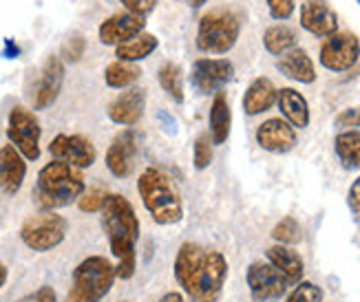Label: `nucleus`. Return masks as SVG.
Here are the masks:
<instances>
[{"label": "nucleus", "instance_id": "obj_33", "mask_svg": "<svg viewBox=\"0 0 360 302\" xmlns=\"http://www.w3.org/2000/svg\"><path fill=\"white\" fill-rule=\"evenodd\" d=\"M106 197H108L106 190H102V188H89V190H84V192H82V197L77 199V208H80L82 212H89V214L102 212L104 203H106Z\"/></svg>", "mask_w": 360, "mask_h": 302}, {"label": "nucleus", "instance_id": "obj_44", "mask_svg": "<svg viewBox=\"0 0 360 302\" xmlns=\"http://www.w3.org/2000/svg\"><path fill=\"white\" fill-rule=\"evenodd\" d=\"M122 302H129V300H122Z\"/></svg>", "mask_w": 360, "mask_h": 302}, {"label": "nucleus", "instance_id": "obj_26", "mask_svg": "<svg viewBox=\"0 0 360 302\" xmlns=\"http://www.w3.org/2000/svg\"><path fill=\"white\" fill-rule=\"evenodd\" d=\"M334 150L345 170H360V131H342L334 139Z\"/></svg>", "mask_w": 360, "mask_h": 302}, {"label": "nucleus", "instance_id": "obj_18", "mask_svg": "<svg viewBox=\"0 0 360 302\" xmlns=\"http://www.w3.org/2000/svg\"><path fill=\"white\" fill-rule=\"evenodd\" d=\"M62 82H65V65H62V60L58 55H49L36 84L34 108L44 110L53 106V102L58 100V95L62 91Z\"/></svg>", "mask_w": 360, "mask_h": 302}, {"label": "nucleus", "instance_id": "obj_24", "mask_svg": "<svg viewBox=\"0 0 360 302\" xmlns=\"http://www.w3.org/2000/svg\"><path fill=\"white\" fill-rule=\"evenodd\" d=\"M230 129H232V113H230V104L226 93L219 91L212 100L210 106V139L214 146H221L230 137Z\"/></svg>", "mask_w": 360, "mask_h": 302}, {"label": "nucleus", "instance_id": "obj_32", "mask_svg": "<svg viewBox=\"0 0 360 302\" xmlns=\"http://www.w3.org/2000/svg\"><path fill=\"white\" fill-rule=\"evenodd\" d=\"M212 157H214V144L210 135H199L195 139V146H193V164L197 170H206L212 164Z\"/></svg>", "mask_w": 360, "mask_h": 302}, {"label": "nucleus", "instance_id": "obj_5", "mask_svg": "<svg viewBox=\"0 0 360 302\" xmlns=\"http://www.w3.org/2000/svg\"><path fill=\"white\" fill-rule=\"evenodd\" d=\"M115 265L104 256H89L73 269L65 302H100L115 284Z\"/></svg>", "mask_w": 360, "mask_h": 302}, {"label": "nucleus", "instance_id": "obj_27", "mask_svg": "<svg viewBox=\"0 0 360 302\" xmlns=\"http://www.w3.org/2000/svg\"><path fill=\"white\" fill-rule=\"evenodd\" d=\"M139 77H142V69L131 62L115 60L104 69V82L111 88H131Z\"/></svg>", "mask_w": 360, "mask_h": 302}, {"label": "nucleus", "instance_id": "obj_16", "mask_svg": "<svg viewBox=\"0 0 360 302\" xmlns=\"http://www.w3.org/2000/svg\"><path fill=\"white\" fill-rule=\"evenodd\" d=\"M301 27L316 38H330L338 31V15L325 0H305L301 5Z\"/></svg>", "mask_w": 360, "mask_h": 302}, {"label": "nucleus", "instance_id": "obj_11", "mask_svg": "<svg viewBox=\"0 0 360 302\" xmlns=\"http://www.w3.org/2000/svg\"><path fill=\"white\" fill-rule=\"evenodd\" d=\"M234 77V65L226 58H199L193 62L191 84L199 93H219Z\"/></svg>", "mask_w": 360, "mask_h": 302}, {"label": "nucleus", "instance_id": "obj_10", "mask_svg": "<svg viewBox=\"0 0 360 302\" xmlns=\"http://www.w3.org/2000/svg\"><path fill=\"white\" fill-rule=\"evenodd\" d=\"M360 58V40L352 31H336L321 44L319 60L327 71H349Z\"/></svg>", "mask_w": 360, "mask_h": 302}, {"label": "nucleus", "instance_id": "obj_40", "mask_svg": "<svg viewBox=\"0 0 360 302\" xmlns=\"http://www.w3.org/2000/svg\"><path fill=\"white\" fill-rule=\"evenodd\" d=\"M20 49L13 40H5V58H18Z\"/></svg>", "mask_w": 360, "mask_h": 302}, {"label": "nucleus", "instance_id": "obj_45", "mask_svg": "<svg viewBox=\"0 0 360 302\" xmlns=\"http://www.w3.org/2000/svg\"><path fill=\"white\" fill-rule=\"evenodd\" d=\"M358 3H360V0H358Z\"/></svg>", "mask_w": 360, "mask_h": 302}, {"label": "nucleus", "instance_id": "obj_17", "mask_svg": "<svg viewBox=\"0 0 360 302\" xmlns=\"http://www.w3.org/2000/svg\"><path fill=\"white\" fill-rule=\"evenodd\" d=\"M257 144L268 152L285 155L296 146V133L283 117H272L257 129Z\"/></svg>", "mask_w": 360, "mask_h": 302}, {"label": "nucleus", "instance_id": "obj_35", "mask_svg": "<svg viewBox=\"0 0 360 302\" xmlns=\"http://www.w3.org/2000/svg\"><path fill=\"white\" fill-rule=\"evenodd\" d=\"M334 126H336V129H340V131H358L360 129V108L358 106L345 108L342 113L336 115Z\"/></svg>", "mask_w": 360, "mask_h": 302}, {"label": "nucleus", "instance_id": "obj_7", "mask_svg": "<svg viewBox=\"0 0 360 302\" xmlns=\"http://www.w3.org/2000/svg\"><path fill=\"white\" fill-rule=\"evenodd\" d=\"M67 230H69V223L65 216L44 210L25 221L20 228V238L29 249L51 251L67 238Z\"/></svg>", "mask_w": 360, "mask_h": 302}, {"label": "nucleus", "instance_id": "obj_3", "mask_svg": "<svg viewBox=\"0 0 360 302\" xmlns=\"http://www.w3.org/2000/svg\"><path fill=\"white\" fill-rule=\"evenodd\" d=\"M137 192L158 225H175L184 218V201L177 183L160 168H146L137 179Z\"/></svg>", "mask_w": 360, "mask_h": 302}, {"label": "nucleus", "instance_id": "obj_20", "mask_svg": "<svg viewBox=\"0 0 360 302\" xmlns=\"http://www.w3.org/2000/svg\"><path fill=\"white\" fill-rule=\"evenodd\" d=\"M276 69L283 73L288 79H294V82H301V84H311L316 82V69H314V62L307 55L305 49H299L294 46L288 53H283L276 60Z\"/></svg>", "mask_w": 360, "mask_h": 302}, {"label": "nucleus", "instance_id": "obj_38", "mask_svg": "<svg viewBox=\"0 0 360 302\" xmlns=\"http://www.w3.org/2000/svg\"><path fill=\"white\" fill-rule=\"evenodd\" d=\"M347 208H349L352 216L360 223V177L354 179V183L349 185V192H347Z\"/></svg>", "mask_w": 360, "mask_h": 302}, {"label": "nucleus", "instance_id": "obj_15", "mask_svg": "<svg viewBox=\"0 0 360 302\" xmlns=\"http://www.w3.org/2000/svg\"><path fill=\"white\" fill-rule=\"evenodd\" d=\"M144 110H146V91L139 86H131L108 104L106 113L108 119L117 126H135L144 117Z\"/></svg>", "mask_w": 360, "mask_h": 302}, {"label": "nucleus", "instance_id": "obj_31", "mask_svg": "<svg viewBox=\"0 0 360 302\" xmlns=\"http://www.w3.org/2000/svg\"><path fill=\"white\" fill-rule=\"evenodd\" d=\"M325 294L319 284L309 282V280H301L296 282V287L285 296V302H323Z\"/></svg>", "mask_w": 360, "mask_h": 302}, {"label": "nucleus", "instance_id": "obj_12", "mask_svg": "<svg viewBox=\"0 0 360 302\" xmlns=\"http://www.w3.org/2000/svg\"><path fill=\"white\" fill-rule=\"evenodd\" d=\"M49 152L53 159L67 162L75 168H91L98 159V150L93 146V141L84 135H58L51 139Z\"/></svg>", "mask_w": 360, "mask_h": 302}, {"label": "nucleus", "instance_id": "obj_41", "mask_svg": "<svg viewBox=\"0 0 360 302\" xmlns=\"http://www.w3.org/2000/svg\"><path fill=\"white\" fill-rule=\"evenodd\" d=\"M160 302H186V298L179 291H168L160 298Z\"/></svg>", "mask_w": 360, "mask_h": 302}, {"label": "nucleus", "instance_id": "obj_8", "mask_svg": "<svg viewBox=\"0 0 360 302\" xmlns=\"http://www.w3.org/2000/svg\"><path fill=\"white\" fill-rule=\"evenodd\" d=\"M40 122L34 110L25 106H13L7 119V137L9 144L18 150L27 162L40 159Z\"/></svg>", "mask_w": 360, "mask_h": 302}, {"label": "nucleus", "instance_id": "obj_1", "mask_svg": "<svg viewBox=\"0 0 360 302\" xmlns=\"http://www.w3.org/2000/svg\"><path fill=\"white\" fill-rule=\"evenodd\" d=\"M173 272L191 302H219L228 280V261L219 249L184 243L175 256Z\"/></svg>", "mask_w": 360, "mask_h": 302}, {"label": "nucleus", "instance_id": "obj_43", "mask_svg": "<svg viewBox=\"0 0 360 302\" xmlns=\"http://www.w3.org/2000/svg\"><path fill=\"white\" fill-rule=\"evenodd\" d=\"M186 3L191 5V7H201L203 3H206V0H186Z\"/></svg>", "mask_w": 360, "mask_h": 302}, {"label": "nucleus", "instance_id": "obj_42", "mask_svg": "<svg viewBox=\"0 0 360 302\" xmlns=\"http://www.w3.org/2000/svg\"><path fill=\"white\" fill-rule=\"evenodd\" d=\"M7 265L3 263V261H0V289H3V284L7 282Z\"/></svg>", "mask_w": 360, "mask_h": 302}, {"label": "nucleus", "instance_id": "obj_9", "mask_svg": "<svg viewBox=\"0 0 360 302\" xmlns=\"http://www.w3.org/2000/svg\"><path fill=\"white\" fill-rule=\"evenodd\" d=\"M245 282L255 302H274L288 294L290 282L276 267L263 261H255L245 272Z\"/></svg>", "mask_w": 360, "mask_h": 302}, {"label": "nucleus", "instance_id": "obj_39", "mask_svg": "<svg viewBox=\"0 0 360 302\" xmlns=\"http://www.w3.org/2000/svg\"><path fill=\"white\" fill-rule=\"evenodd\" d=\"M18 302H58V296H56L53 287H49V284H42L40 289L31 291L29 296H25Z\"/></svg>", "mask_w": 360, "mask_h": 302}, {"label": "nucleus", "instance_id": "obj_6", "mask_svg": "<svg viewBox=\"0 0 360 302\" xmlns=\"http://www.w3.org/2000/svg\"><path fill=\"white\" fill-rule=\"evenodd\" d=\"M241 18L232 9H212L199 20L197 27V49L203 53H228L239 40Z\"/></svg>", "mask_w": 360, "mask_h": 302}, {"label": "nucleus", "instance_id": "obj_4", "mask_svg": "<svg viewBox=\"0 0 360 302\" xmlns=\"http://www.w3.org/2000/svg\"><path fill=\"white\" fill-rule=\"evenodd\" d=\"M84 177L82 170L67 162L53 159L38 172L36 183V203L42 210L53 212L58 208L75 203L84 192Z\"/></svg>", "mask_w": 360, "mask_h": 302}, {"label": "nucleus", "instance_id": "obj_34", "mask_svg": "<svg viewBox=\"0 0 360 302\" xmlns=\"http://www.w3.org/2000/svg\"><path fill=\"white\" fill-rule=\"evenodd\" d=\"M84 49H86L84 36H71L65 44H62V58H65L67 62H77L82 58Z\"/></svg>", "mask_w": 360, "mask_h": 302}, {"label": "nucleus", "instance_id": "obj_36", "mask_svg": "<svg viewBox=\"0 0 360 302\" xmlns=\"http://www.w3.org/2000/svg\"><path fill=\"white\" fill-rule=\"evenodd\" d=\"M270 9V15L276 20H288L294 13V0H265Z\"/></svg>", "mask_w": 360, "mask_h": 302}, {"label": "nucleus", "instance_id": "obj_14", "mask_svg": "<svg viewBox=\"0 0 360 302\" xmlns=\"http://www.w3.org/2000/svg\"><path fill=\"white\" fill-rule=\"evenodd\" d=\"M139 144V135L135 131H122L106 150V168L108 172L117 179H127L131 177V172L135 168V157H137V146Z\"/></svg>", "mask_w": 360, "mask_h": 302}, {"label": "nucleus", "instance_id": "obj_29", "mask_svg": "<svg viewBox=\"0 0 360 302\" xmlns=\"http://www.w3.org/2000/svg\"><path fill=\"white\" fill-rule=\"evenodd\" d=\"M263 46L272 55H283L296 46V34L285 25H272L263 34Z\"/></svg>", "mask_w": 360, "mask_h": 302}, {"label": "nucleus", "instance_id": "obj_28", "mask_svg": "<svg viewBox=\"0 0 360 302\" xmlns=\"http://www.w3.org/2000/svg\"><path fill=\"white\" fill-rule=\"evenodd\" d=\"M158 82L170 100L177 104H184V98H186L184 95V71L179 65H175V62H166V65H162L158 71Z\"/></svg>", "mask_w": 360, "mask_h": 302}, {"label": "nucleus", "instance_id": "obj_2", "mask_svg": "<svg viewBox=\"0 0 360 302\" xmlns=\"http://www.w3.org/2000/svg\"><path fill=\"white\" fill-rule=\"evenodd\" d=\"M102 230L106 232L111 254L117 258L115 274L122 280L135 276V245L139 238V218L133 203L122 197L108 192L102 208Z\"/></svg>", "mask_w": 360, "mask_h": 302}, {"label": "nucleus", "instance_id": "obj_19", "mask_svg": "<svg viewBox=\"0 0 360 302\" xmlns=\"http://www.w3.org/2000/svg\"><path fill=\"white\" fill-rule=\"evenodd\" d=\"M27 177V159L11 144L0 148V190L5 195H15Z\"/></svg>", "mask_w": 360, "mask_h": 302}, {"label": "nucleus", "instance_id": "obj_21", "mask_svg": "<svg viewBox=\"0 0 360 302\" xmlns=\"http://www.w3.org/2000/svg\"><path fill=\"white\" fill-rule=\"evenodd\" d=\"M265 258L272 267H276L283 278L290 282V284H296L303 280V274H305V263L301 258V254L292 249L290 245H272L265 249Z\"/></svg>", "mask_w": 360, "mask_h": 302}, {"label": "nucleus", "instance_id": "obj_25", "mask_svg": "<svg viewBox=\"0 0 360 302\" xmlns=\"http://www.w3.org/2000/svg\"><path fill=\"white\" fill-rule=\"evenodd\" d=\"M158 46H160V38L155 34H139L133 40L115 46V55L120 62H131V65H135V62L148 58Z\"/></svg>", "mask_w": 360, "mask_h": 302}, {"label": "nucleus", "instance_id": "obj_37", "mask_svg": "<svg viewBox=\"0 0 360 302\" xmlns=\"http://www.w3.org/2000/svg\"><path fill=\"white\" fill-rule=\"evenodd\" d=\"M120 3L127 7V11L142 15V18H146V15L158 7V0H120Z\"/></svg>", "mask_w": 360, "mask_h": 302}, {"label": "nucleus", "instance_id": "obj_22", "mask_svg": "<svg viewBox=\"0 0 360 302\" xmlns=\"http://www.w3.org/2000/svg\"><path fill=\"white\" fill-rule=\"evenodd\" d=\"M278 88L270 77H257L252 84L245 88L243 95V110L245 115H261L265 110H270L276 104Z\"/></svg>", "mask_w": 360, "mask_h": 302}, {"label": "nucleus", "instance_id": "obj_30", "mask_svg": "<svg viewBox=\"0 0 360 302\" xmlns=\"http://www.w3.org/2000/svg\"><path fill=\"white\" fill-rule=\"evenodd\" d=\"M272 238L278 245H296L303 238L301 223L294 216L281 218L278 223L274 225V230H272Z\"/></svg>", "mask_w": 360, "mask_h": 302}, {"label": "nucleus", "instance_id": "obj_13", "mask_svg": "<svg viewBox=\"0 0 360 302\" xmlns=\"http://www.w3.org/2000/svg\"><path fill=\"white\" fill-rule=\"evenodd\" d=\"M144 29H146V18L131 11H120V13L108 15L100 25L98 36H100V42L106 46H120L124 42L133 40L135 36L144 34Z\"/></svg>", "mask_w": 360, "mask_h": 302}, {"label": "nucleus", "instance_id": "obj_23", "mask_svg": "<svg viewBox=\"0 0 360 302\" xmlns=\"http://www.w3.org/2000/svg\"><path fill=\"white\" fill-rule=\"evenodd\" d=\"M278 110L283 119L292 126V129H307L309 126V104L299 91L294 88H278L276 98Z\"/></svg>", "mask_w": 360, "mask_h": 302}]
</instances>
